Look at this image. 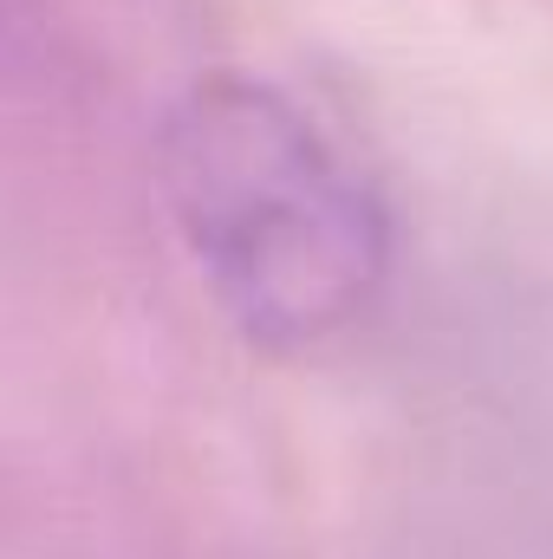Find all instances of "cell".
Here are the masks:
<instances>
[{
	"label": "cell",
	"mask_w": 553,
	"mask_h": 559,
	"mask_svg": "<svg viewBox=\"0 0 553 559\" xmlns=\"http://www.w3.org/2000/svg\"><path fill=\"white\" fill-rule=\"evenodd\" d=\"M163 215L261 352H313L365 319L391 274V215L319 118L255 72H202L156 124Z\"/></svg>",
	"instance_id": "6da1fadb"
}]
</instances>
